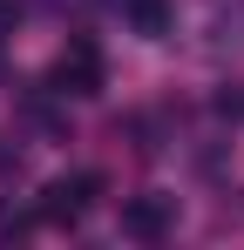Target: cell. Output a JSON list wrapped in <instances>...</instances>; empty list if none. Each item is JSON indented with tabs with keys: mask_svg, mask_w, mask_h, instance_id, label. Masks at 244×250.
<instances>
[{
	"mask_svg": "<svg viewBox=\"0 0 244 250\" xmlns=\"http://www.w3.org/2000/svg\"><path fill=\"white\" fill-rule=\"evenodd\" d=\"M95 196H102V176H95V169H81V176H54V183L41 189L34 216H41V223H54V230H75Z\"/></svg>",
	"mask_w": 244,
	"mask_h": 250,
	"instance_id": "6da1fadb",
	"label": "cell"
},
{
	"mask_svg": "<svg viewBox=\"0 0 244 250\" xmlns=\"http://www.w3.org/2000/svg\"><path fill=\"white\" fill-rule=\"evenodd\" d=\"M48 88L68 102H88V95H102V54H95V41H68L61 54H54V68H48Z\"/></svg>",
	"mask_w": 244,
	"mask_h": 250,
	"instance_id": "7a4b0ae2",
	"label": "cell"
},
{
	"mask_svg": "<svg viewBox=\"0 0 244 250\" xmlns=\"http://www.w3.org/2000/svg\"><path fill=\"white\" fill-rule=\"evenodd\" d=\"M176 230V196H129L122 203V237L129 244H163Z\"/></svg>",
	"mask_w": 244,
	"mask_h": 250,
	"instance_id": "3957f363",
	"label": "cell"
},
{
	"mask_svg": "<svg viewBox=\"0 0 244 250\" xmlns=\"http://www.w3.org/2000/svg\"><path fill=\"white\" fill-rule=\"evenodd\" d=\"M109 7H122V21H129L143 41H163V34H170V0H109Z\"/></svg>",
	"mask_w": 244,
	"mask_h": 250,
	"instance_id": "277c9868",
	"label": "cell"
},
{
	"mask_svg": "<svg viewBox=\"0 0 244 250\" xmlns=\"http://www.w3.org/2000/svg\"><path fill=\"white\" fill-rule=\"evenodd\" d=\"M0 237H7V244H21V237H27V216H7V209H0Z\"/></svg>",
	"mask_w": 244,
	"mask_h": 250,
	"instance_id": "5b68a950",
	"label": "cell"
},
{
	"mask_svg": "<svg viewBox=\"0 0 244 250\" xmlns=\"http://www.w3.org/2000/svg\"><path fill=\"white\" fill-rule=\"evenodd\" d=\"M217 108H224V115H244V88H224V95H217Z\"/></svg>",
	"mask_w": 244,
	"mask_h": 250,
	"instance_id": "8992f818",
	"label": "cell"
},
{
	"mask_svg": "<svg viewBox=\"0 0 244 250\" xmlns=\"http://www.w3.org/2000/svg\"><path fill=\"white\" fill-rule=\"evenodd\" d=\"M7 21H14V0H0V27H7Z\"/></svg>",
	"mask_w": 244,
	"mask_h": 250,
	"instance_id": "52a82bcc",
	"label": "cell"
}]
</instances>
